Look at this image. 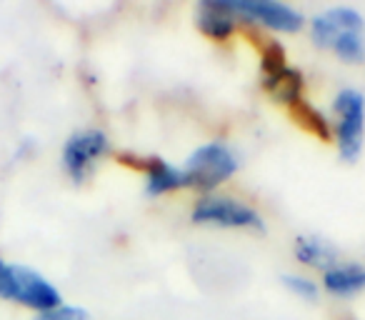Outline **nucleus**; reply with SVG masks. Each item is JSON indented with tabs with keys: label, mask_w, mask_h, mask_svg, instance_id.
I'll use <instances>...</instances> for the list:
<instances>
[{
	"label": "nucleus",
	"mask_w": 365,
	"mask_h": 320,
	"mask_svg": "<svg viewBox=\"0 0 365 320\" xmlns=\"http://www.w3.org/2000/svg\"><path fill=\"white\" fill-rule=\"evenodd\" d=\"M310 46L348 68L365 66V16L355 6H328L308 16Z\"/></svg>",
	"instance_id": "obj_1"
},
{
	"label": "nucleus",
	"mask_w": 365,
	"mask_h": 320,
	"mask_svg": "<svg viewBox=\"0 0 365 320\" xmlns=\"http://www.w3.org/2000/svg\"><path fill=\"white\" fill-rule=\"evenodd\" d=\"M188 220L193 228L220 230V233H243V235H265L268 220L263 210L248 198L230 190L193 195L188 208Z\"/></svg>",
	"instance_id": "obj_2"
},
{
	"label": "nucleus",
	"mask_w": 365,
	"mask_h": 320,
	"mask_svg": "<svg viewBox=\"0 0 365 320\" xmlns=\"http://www.w3.org/2000/svg\"><path fill=\"white\" fill-rule=\"evenodd\" d=\"M258 78L260 91L288 115L310 98L305 73L290 63L288 48L278 38H258Z\"/></svg>",
	"instance_id": "obj_3"
},
{
	"label": "nucleus",
	"mask_w": 365,
	"mask_h": 320,
	"mask_svg": "<svg viewBox=\"0 0 365 320\" xmlns=\"http://www.w3.org/2000/svg\"><path fill=\"white\" fill-rule=\"evenodd\" d=\"M180 165L193 195L218 193L243 170V153L228 138H208L182 158Z\"/></svg>",
	"instance_id": "obj_4"
},
{
	"label": "nucleus",
	"mask_w": 365,
	"mask_h": 320,
	"mask_svg": "<svg viewBox=\"0 0 365 320\" xmlns=\"http://www.w3.org/2000/svg\"><path fill=\"white\" fill-rule=\"evenodd\" d=\"M330 145L340 163L355 165L365 150V93L355 86H343L328 100Z\"/></svg>",
	"instance_id": "obj_5"
},
{
	"label": "nucleus",
	"mask_w": 365,
	"mask_h": 320,
	"mask_svg": "<svg viewBox=\"0 0 365 320\" xmlns=\"http://www.w3.org/2000/svg\"><path fill=\"white\" fill-rule=\"evenodd\" d=\"M115 155V145L108 130L98 125L76 128L61 145V170L68 183L86 188L96 180L98 170Z\"/></svg>",
	"instance_id": "obj_6"
},
{
	"label": "nucleus",
	"mask_w": 365,
	"mask_h": 320,
	"mask_svg": "<svg viewBox=\"0 0 365 320\" xmlns=\"http://www.w3.org/2000/svg\"><path fill=\"white\" fill-rule=\"evenodd\" d=\"M0 303L16 305L31 315L46 313L66 303L63 290L43 270L8 260L0 273Z\"/></svg>",
	"instance_id": "obj_7"
},
{
	"label": "nucleus",
	"mask_w": 365,
	"mask_h": 320,
	"mask_svg": "<svg viewBox=\"0 0 365 320\" xmlns=\"http://www.w3.org/2000/svg\"><path fill=\"white\" fill-rule=\"evenodd\" d=\"M243 21L245 28L255 31L258 36L268 38H290L305 33L308 16L293 3L285 0H230Z\"/></svg>",
	"instance_id": "obj_8"
},
{
	"label": "nucleus",
	"mask_w": 365,
	"mask_h": 320,
	"mask_svg": "<svg viewBox=\"0 0 365 320\" xmlns=\"http://www.w3.org/2000/svg\"><path fill=\"white\" fill-rule=\"evenodd\" d=\"M120 163L140 175V188L148 200H163L170 195L190 193L188 178L180 163L165 155H128L123 153Z\"/></svg>",
	"instance_id": "obj_9"
},
{
	"label": "nucleus",
	"mask_w": 365,
	"mask_h": 320,
	"mask_svg": "<svg viewBox=\"0 0 365 320\" xmlns=\"http://www.w3.org/2000/svg\"><path fill=\"white\" fill-rule=\"evenodd\" d=\"M190 21L195 33L215 46H228L245 31L230 0H198Z\"/></svg>",
	"instance_id": "obj_10"
},
{
	"label": "nucleus",
	"mask_w": 365,
	"mask_h": 320,
	"mask_svg": "<svg viewBox=\"0 0 365 320\" xmlns=\"http://www.w3.org/2000/svg\"><path fill=\"white\" fill-rule=\"evenodd\" d=\"M320 290L330 300H355L365 293V260L340 258L318 275Z\"/></svg>",
	"instance_id": "obj_11"
},
{
	"label": "nucleus",
	"mask_w": 365,
	"mask_h": 320,
	"mask_svg": "<svg viewBox=\"0 0 365 320\" xmlns=\"http://www.w3.org/2000/svg\"><path fill=\"white\" fill-rule=\"evenodd\" d=\"M290 255H293L298 270L315 275V278L325 268H330L335 260L343 258L338 245L320 233H298L290 243Z\"/></svg>",
	"instance_id": "obj_12"
},
{
	"label": "nucleus",
	"mask_w": 365,
	"mask_h": 320,
	"mask_svg": "<svg viewBox=\"0 0 365 320\" xmlns=\"http://www.w3.org/2000/svg\"><path fill=\"white\" fill-rule=\"evenodd\" d=\"M290 118H293L295 123H298L300 128H303L308 135H313L315 140L320 143H330L333 140V135H330V118H328V110L320 105H315L313 100H303L298 108H295L293 113H290Z\"/></svg>",
	"instance_id": "obj_13"
},
{
	"label": "nucleus",
	"mask_w": 365,
	"mask_h": 320,
	"mask_svg": "<svg viewBox=\"0 0 365 320\" xmlns=\"http://www.w3.org/2000/svg\"><path fill=\"white\" fill-rule=\"evenodd\" d=\"M280 285L285 288V293L293 295L295 300L305 305H315L323 298V290L315 275L303 273V270H288V273L280 275Z\"/></svg>",
	"instance_id": "obj_14"
},
{
	"label": "nucleus",
	"mask_w": 365,
	"mask_h": 320,
	"mask_svg": "<svg viewBox=\"0 0 365 320\" xmlns=\"http://www.w3.org/2000/svg\"><path fill=\"white\" fill-rule=\"evenodd\" d=\"M28 320H91V310L83 308V305H76V303H63L53 310H46V313H38V315H31Z\"/></svg>",
	"instance_id": "obj_15"
},
{
	"label": "nucleus",
	"mask_w": 365,
	"mask_h": 320,
	"mask_svg": "<svg viewBox=\"0 0 365 320\" xmlns=\"http://www.w3.org/2000/svg\"><path fill=\"white\" fill-rule=\"evenodd\" d=\"M6 263H8V260L3 258V255H0V273H3V268H6Z\"/></svg>",
	"instance_id": "obj_16"
}]
</instances>
